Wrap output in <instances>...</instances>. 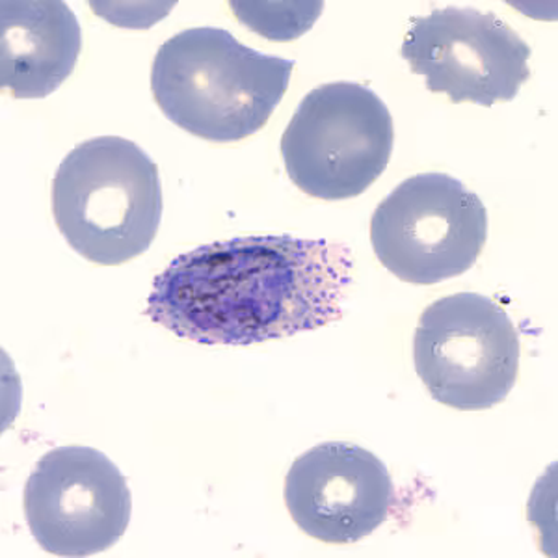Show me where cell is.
I'll use <instances>...</instances> for the list:
<instances>
[{
	"label": "cell",
	"mask_w": 558,
	"mask_h": 558,
	"mask_svg": "<svg viewBox=\"0 0 558 558\" xmlns=\"http://www.w3.org/2000/svg\"><path fill=\"white\" fill-rule=\"evenodd\" d=\"M415 373L432 399L460 412L501 404L520 373V336L495 300L458 292L428 305L413 336Z\"/></svg>",
	"instance_id": "5"
},
{
	"label": "cell",
	"mask_w": 558,
	"mask_h": 558,
	"mask_svg": "<svg viewBox=\"0 0 558 558\" xmlns=\"http://www.w3.org/2000/svg\"><path fill=\"white\" fill-rule=\"evenodd\" d=\"M128 478L92 447H58L25 486V515L38 546L57 557H94L120 542L131 521Z\"/></svg>",
	"instance_id": "8"
},
{
	"label": "cell",
	"mask_w": 558,
	"mask_h": 558,
	"mask_svg": "<svg viewBox=\"0 0 558 558\" xmlns=\"http://www.w3.org/2000/svg\"><path fill=\"white\" fill-rule=\"evenodd\" d=\"M283 495L300 531L333 546L375 533L397 499L386 463L344 441L317 445L296 458Z\"/></svg>",
	"instance_id": "9"
},
{
	"label": "cell",
	"mask_w": 558,
	"mask_h": 558,
	"mask_svg": "<svg viewBox=\"0 0 558 558\" xmlns=\"http://www.w3.org/2000/svg\"><path fill=\"white\" fill-rule=\"evenodd\" d=\"M294 62L263 54L216 26H197L160 45L153 99L173 125L215 144H233L267 125L286 96Z\"/></svg>",
	"instance_id": "2"
},
{
	"label": "cell",
	"mask_w": 558,
	"mask_h": 558,
	"mask_svg": "<svg viewBox=\"0 0 558 558\" xmlns=\"http://www.w3.org/2000/svg\"><path fill=\"white\" fill-rule=\"evenodd\" d=\"M488 241L481 197L447 173L402 181L371 218L376 257L400 281L436 286L473 268Z\"/></svg>",
	"instance_id": "6"
},
{
	"label": "cell",
	"mask_w": 558,
	"mask_h": 558,
	"mask_svg": "<svg viewBox=\"0 0 558 558\" xmlns=\"http://www.w3.org/2000/svg\"><path fill=\"white\" fill-rule=\"evenodd\" d=\"M51 204L71 250L94 265H123L146 254L159 233V166L131 140H86L58 166Z\"/></svg>",
	"instance_id": "3"
},
{
	"label": "cell",
	"mask_w": 558,
	"mask_h": 558,
	"mask_svg": "<svg viewBox=\"0 0 558 558\" xmlns=\"http://www.w3.org/2000/svg\"><path fill=\"white\" fill-rule=\"evenodd\" d=\"M81 51V25L62 0L0 4V84L15 99L54 94L75 70Z\"/></svg>",
	"instance_id": "10"
},
{
	"label": "cell",
	"mask_w": 558,
	"mask_h": 558,
	"mask_svg": "<svg viewBox=\"0 0 558 558\" xmlns=\"http://www.w3.org/2000/svg\"><path fill=\"white\" fill-rule=\"evenodd\" d=\"M400 54L426 89L451 102L514 101L531 78L533 57L525 39L507 21L475 8L449 7L415 17Z\"/></svg>",
	"instance_id": "7"
},
{
	"label": "cell",
	"mask_w": 558,
	"mask_h": 558,
	"mask_svg": "<svg viewBox=\"0 0 558 558\" xmlns=\"http://www.w3.org/2000/svg\"><path fill=\"white\" fill-rule=\"evenodd\" d=\"M393 118L368 86L323 84L300 101L281 136L287 175L307 196L341 202L360 196L393 153Z\"/></svg>",
	"instance_id": "4"
},
{
	"label": "cell",
	"mask_w": 558,
	"mask_h": 558,
	"mask_svg": "<svg viewBox=\"0 0 558 558\" xmlns=\"http://www.w3.org/2000/svg\"><path fill=\"white\" fill-rule=\"evenodd\" d=\"M349 246L292 235L235 236L178 255L146 315L181 339L247 347L341 320L354 286Z\"/></svg>",
	"instance_id": "1"
}]
</instances>
